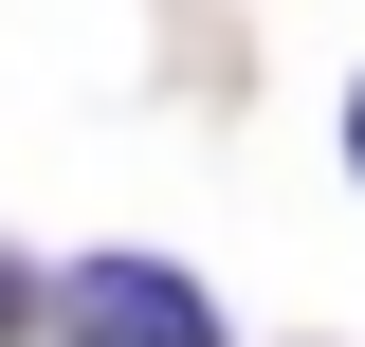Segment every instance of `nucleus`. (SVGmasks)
Listing matches in <instances>:
<instances>
[{
  "mask_svg": "<svg viewBox=\"0 0 365 347\" xmlns=\"http://www.w3.org/2000/svg\"><path fill=\"white\" fill-rule=\"evenodd\" d=\"M19 329H37V293H19V274H0V347H19Z\"/></svg>",
  "mask_w": 365,
  "mask_h": 347,
  "instance_id": "2",
  "label": "nucleus"
},
{
  "mask_svg": "<svg viewBox=\"0 0 365 347\" xmlns=\"http://www.w3.org/2000/svg\"><path fill=\"white\" fill-rule=\"evenodd\" d=\"M347 165H365V91H347Z\"/></svg>",
  "mask_w": 365,
  "mask_h": 347,
  "instance_id": "3",
  "label": "nucleus"
},
{
  "mask_svg": "<svg viewBox=\"0 0 365 347\" xmlns=\"http://www.w3.org/2000/svg\"><path fill=\"white\" fill-rule=\"evenodd\" d=\"M73 347H220V311L182 293L165 256H91L73 274Z\"/></svg>",
  "mask_w": 365,
  "mask_h": 347,
  "instance_id": "1",
  "label": "nucleus"
}]
</instances>
